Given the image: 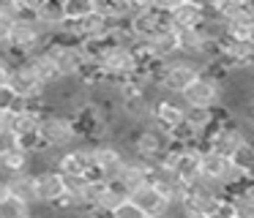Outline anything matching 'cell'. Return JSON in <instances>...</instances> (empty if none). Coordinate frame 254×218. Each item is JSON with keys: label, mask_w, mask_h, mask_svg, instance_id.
Instances as JSON below:
<instances>
[{"label": "cell", "mask_w": 254, "mask_h": 218, "mask_svg": "<svg viewBox=\"0 0 254 218\" xmlns=\"http://www.w3.org/2000/svg\"><path fill=\"white\" fill-rule=\"evenodd\" d=\"M145 218H156V216H145Z\"/></svg>", "instance_id": "4316f807"}, {"label": "cell", "mask_w": 254, "mask_h": 218, "mask_svg": "<svg viewBox=\"0 0 254 218\" xmlns=\"http://www.w3.org/2000/svg\"><path fill=\"white\" fill-rule=\"evenodd\" d=\"M36 22H39L50 36H55V33L61 30V25L66 22L63 3H61V0H41L39 8H36Z\"/></svg>", "instance_id": "2e32d148"}, {"label": "cell", "mask_w": 254, "mask_h": 218, "mask_svg": "<svg viewBox=\"0 0 254 218\" xmlns=\"http://www.w3.org/2000/svg\"><path fill=\"white\" fill-rule=\"evenodd\" d=\"M230 166H232V158L221 156V153L210 150V147H205V150L199 153V174H202V180H208V183L221 185V180L230 172Z\"/></svg>", "instance_id": "5bb4252c"}, {"label": "cell", "mask_w": 254, "mask_h": 218, "mask_svg": "<svg viewBox=\"0 0 254 218\" xmlns=\"http://www.w3.org/2000/svg\"><path fill=\"white\" fill-rule=\"evenodd\" d=\"M39 142H41V147L66 153V150H71L74 145H79L82 136H79V128H77V123H74L71 114H66V112H47L44 123H41Z\"/></svg>", "instance_id": "6da1fadb"}, {"label": "cell", "mask_w": 254, "mask_h": 218, "mask_svg": "<svg viewBox=\"0 0 254 218\" xmlns=\"http://www.w3.org/2000/svg\"><path fill=\"white\" fill-rule=\"evenodd\" d=\"M63 11L68 22H82L96 14V0H63Z\"/></svg>", "instance_id": "d6986e66"}, {"label": "cell", "mask_w": 254, "mask_h": 218, "mask_svg": "<svg viewBox=\"0 0 254 218\" xmlns=\"http://www.w3.org/2000/svg\"><path fill=\"white\" fill-rule=\"evenodd\" d=\"M28 166H30V150L28 147H19V150L0 158V180L19 174V172H28Z\"/></svg>", "instance_id": "ac0fdd59"}, {"label": "cell", "mask_w": 254, "mask_h": 218, "mask_svg": "<svg viewBox=\"0 0 254 218\" xmlns=\"http://www.w3.org/2000/svg\"><path fill=\"white\" fill-rule=\"evenodd\" d=\"M126 150L139 161L161 164L167 158V153L172 150V136L167 131L156 128V125H145V128H137L131 134V139L126 142Z\"/></svg>", "instance_id": "3957f363"}, {"label": "cell", "mask_w": 254, "mask_h": 218, "mask_svg": "<svg viewBox=\"0 0 254 218\" xmlns=\"http://www.w3.org/2000/svg\"><path fill=\"white\" fill-rule=\"evenodd\" d=\"M202 150H205L202 145H172V150L167 153L164 164L186 185H191L202 177V174H199V153Z\"/></svg>", "instance_id": "5b68a950"}, {"label": "cell", "mask_w": 254, "mask_h": 218, "mask_svg": "<svg viewBox=\"0 0 254 218\" xmlns=\"http://www.w3.org/2000/svg\"><path fill=\"white\" fill-rule=\"evenodd\" d=\"M153 125L167 131V134H175L181 125H186V107H183L181 98L161 96L153 109Z\"/></svg>", "instance_id": "30bf717a"}, {"label": "cell", "mask_w": 254, "mask_h": 218, "mask_svg": "<svg viewBox=\"0 0 254 218\" xmlns=\"http://www.w3.org/2000/svg\"><path fill=\"white\" fill-rule=\"evenodd\" d=\"M17 104H19V98L14 96L11 87H0V112L11 114L14 109H17Z\"/></svg>", "instance_id": "7402d4cb"}, {"label": "cell", "mask_w": 254, "mask_h": 218, "mask_svg": "<svg viewBox=\"0 0 254 218\" xmlns=\"http://www.w3.org/2000/svg\"><path fill=\"white\" fill-rule=\"evenodd\" d=\"M246 145H249L246 128H243L238 120H232V117L224 120V123L208 136V142H205V147H210V150L221 153V156H227V158H235Z\"/></svg>", "instance_id": "8992f818"}, {"label": "cell", "mask_w": 254, "mask_h": 218, "mask_svg": "<svg viewBox=\"0 0 254 218\" xmlns=\"http://www.w3.org/2000/svg\"><path fill=\"white\" fill-rule=\"evenodd\" d=\"M221 90H224V85H221L219 76L205 71L191 87L183 90L181 101L186 109H219L221 107Z\"/></svg>", "instance_id": "277c9868"}, {"label": "cell", "mask_w": 254, "mask_h": 218, "mask_svg": "<svg viewBox=\"0 0 254 218\" xmlns=\"http://www.w3.org/2000/svg\"><path fill=\"white\" fill-rule=\"evenodd\" d=\"M6 123H8V114L0 112V128H6Z\"/></svg>", "instance_id": "d4e9b609"}, {"label": "cell", "mask_w": 254, "mask_h": 218, "mask_svg": "<svg viewBox=\"0 0 254 218\" xmlns=\"http://www.w3.org/2000/svg\"><path fill=\"white\" fill-rule=\"evenodd\" d=\"M208 16L205 3H194V0H178V5L172 8V14L167 16L172 27H199Z\"/></svg>", "instance_id": "9a60e30c"}, {"label": "cell", "mask_w": 254, "mask_h": 218, "mask_svg": "<svg viewBox=\"0 0 254 218\" xmlns=\"http://www.w3.org/2000/svg\"><path fill=\"white\" fill-rule=\"evenodd\" d=\"M47 54L55 63V68L61 71L63 79H79V71L85 65V54L79 44H61V41H50Z\"/></svg>", "instance_id": "52a82bcc"}, {"label": "cell", "mask_w": 254, "mask_h": 218, "mask_svg": "<svg viewBox=\"0 0 254 218\" xmlns=\"http://www.w3.org/2000/svg\"><path fill=\"white\" fill-rule=\"evenodd\" d=\"M6 196H8V194H6V183H3V180H0V202L6 199Z\"/></svg>", "instance_id": "cb8c5ba5"}, {"label": "cell", "mask_w": 254, "mask_h": 218, "mask_svg": "<svg viewBox=\"0 0 254 218\" xmlns=\"http://www.w3.org/2000/svg\"><path fill=\"white\" fill-rule=\"evenodd\" d=\"M150 183H153L170 202H183V199H186V194H189V185L183 183V180L178 177V174L172 172L164 161L153 166V172H150Z\"/></svg>", "instance_id": "7c38bea8"}, {"label": "cell", "mask_w": 254, "mask_h": 218, "mask_svg": "<svg viewBox=\"0 0 254 218\" xmlns=\"http://www.w3.org/2000/svg\"><path fill=\"white\" fill-rule=\"evenodd\" d=\"M142 60L145 57L137 49L118 47V44L107 41L99 54V68H101V76H107V79H131L142 71Z\"/></svg>", "instance_id": "7a4b0ae2"}, {"label": "cell", "mask_w": 254, "mask_h": 218, "mask_svg": "<svg viewBox=\"0 0 254 218\" xmlns=\"http://www.w3.org/2000/svg\"><path fill=\"white\" fill-rule=\"evenodd\" d=\"M128 202L137 205L145 216H156V218H164V213L170 210V205H172V202L167 199V196L161 194L153 183H145V185H139L137 191H131Z\"/></svg>", "instance_id": "8fae6325"}, {"label": "cell", "mask_w": 254, "mask_h": 218, "mask_svg": "<svg viewBox=\"0 0 254 218\" xmlns=\"http://www.w3.org/2000/svg\"><path fill=\"white\" fill-rule=\"evenodd\" d=\"M30 216H33V210L14 196H6L0 202V218H30Z\"/></svg>", "instance_id": "ffe728a7"}, {"label": "cell", "mask_w": 254, "mask_h": 218, "mask_svg": "<svg viewBox=\"0 0 254 218\" xmlns=\"http://www.w3.org/2000/svg\"><path fill=\"white\" fill-rule=\"evenodd\" d=\"M115 218H145V213L139 210L137 205H131V202H126V205H121L115 210Z\"/></svg>", "instance_id": "603a6c76"}, {"label": "cell", "mask_w": 254, "mask_h": 218, "mask_svg": "<svg viewBox=\"0 0 254 218\" xmlns=\"http://www.w3.org/2000/svg\"><path fill=\"white\" fill-rule=\"evenodd\" d=\"M25 65H28L30 71H33L36 76H39V82L44 87H52V85H58V82H63V76H61V71L55 68V63L50 60V54H47V49L41 54H33V57H28V60H22Z\"/></svg>", "instance_id": "e0dca14e"}, {"label": "cell", "mask_w": 254, "mask_h": 218, "mask_svg": "<svg viewBox=\"0 0 254 218\" xmlns=\"http://www.w3.org/2000/svg\"><path fill=\"white\" fill-rule=\"evenodd\" d=\"M19 147H22V139H19L11 128H0V158L14 153V150H19Z\"/></svg>", "instance_id": "44dd1931"}, {"label": "cell", "mask_w": 254, "mask_h": 218, "mask_svg": "<svg viewBox=\"0 0 254 218\" xmlns=\"http://www.w3.org/2000/svg\"><path fill=\"white\" fill-rule=\"evenodd\" d=\"M66 194H68L66 177H63L58 169H50V172L36 174V196H39L41 210H52V207L58 210Z\"/></svg>", "instance_id": "ba28073f"}, {"label": "cell", "mask_w": 254, "mask_h": 218, "mask_svg": "<svg viewBox=\"0 0 254 218\" xmlns=\"http://www.w3.org/2000/svg\"><path fill=\"white\" fill-rule=\"evenodd\" d=\"M3 183H6V194L8 196L25 202L30 210L39 207V196H36V174L19 172V174H11V177H3Z\"/></svg>", "instance_id": "4fadbf2b"}, {"label": "cell", "mask_w": 254, "mask_h": 218, "mask_svg": "<svg viewBox=\"0 0 254 218\" xmlns=\"http://www.w3.org/2000/svg\"><path fill=\"white\" fill-rule=\"evenodd\" d=\"M30 218H41V216H36V213H33V216H30Z\"/></svg>", "instance_id": "484cf974"}, {"label": "cell", "mask_w": 254, "mask_h": 218, "mask_svg": "<svg viewBox=\"0 0 254 218\" xmlns=\"http://www.w3.org/2000/svg\"><path fill=\"white\" fill-rule=\"evenodd\" d=\"M90 147L93 142H79L71 150L61 153L58 161V172L63 177H96L93 174V158H90Z\"/></svg>", "instance_id": "9c48e42d"}]
</instances>
